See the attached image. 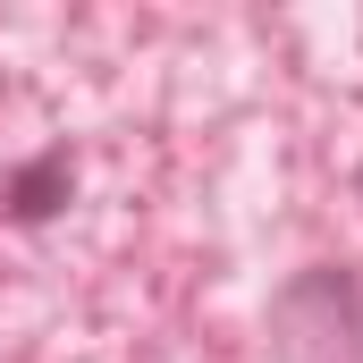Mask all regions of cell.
I'll use <instances>...</instances> for the list:
<instances>
[{
	"label": "cell",
	"mask_w": 363,
	"mask_h": 363,
	"mask_svg": "<svg viewBox=\"0 0 363 363\" xmlns=\"http://www.w3.org/2000/svg\"><path fill=\"white\" fill-rule=\"evenodd\" d=\"M68 186H77V169H68V152L51 144V152H34V161H17V169H9L0 203H9V220H17V228H34V220H51V211L68 203Z\"/></svg>",
	"instance_id": "obj_1"
}]
</instances>
